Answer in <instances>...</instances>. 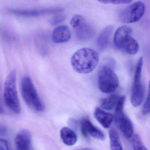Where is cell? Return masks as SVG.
<instances>
[{
    "label": "cell",
    "instance_id": "e0dca14e",
    "mask_svg": "<svg viewBox=\"0 0 150 150\" xmlns=\"http://www.w3.org/2000/svg\"><path fill=\"white\" fill-rule=\"evenodd\" d=\"M110 144L111 150H123L120 137L116 130L110 128L109 130Z\"/></svg>",
    "mask_w": 150,
    "mask_h": 150
},
{
    "label": "cell",
    "instance_id": "9a60e30c",
    "mask_svg": "<svg viewBox=\"0 0 150 150\" xmlns=\"http://www.w3.org/2000/svg\"><path fill=\"white\" fill-rule=\"evenodd\" d=\"M96 119L104 128H110L114 119V116L110 113L104 111L100 108H96L94 111Z\"/></svg>",
    "mask_w": 150,
    "mask_h": 150
},
{
    "label": "cell",
    "instance_id": "8992f818",
    "mask_svg": "<svg viewBox=\"0 0 150 150\" xmlns=\"http://www.w3.org/2000/svg\"><path fill=\"white\" fill-rule=\"evenodd\" d=\"M143 58L139 59L135 70L131 102L134 107H137L142 103L144 96V88L142 83V72Z\"/></svg>",
    "mask_w": 150,
    "mask_h": 150
},
{
    "label": "cell",
    "instance_id": "2e32d148",
    "mask_svg": "<svg viewBox=\"0 0 150 150\" xmlns=\"http://www.w3.org/2000/svg\"><path fill=\"white\" fill-rule=\"evenodd\" d=\"M60 137L64 144L67 146L74 145L77 141V136L75 132L70 128L64 127L60 132Z\"/></svg>",
    "mask_w": 150,
    "mask_h": 150
},
{
    "label": "cell",
    "instance_id": "3957f363",
    "mask_svg": "<svg viewBox=\"0 0 150 150\" xmlns=\"http://www.w3.org/2000/svg\"><path fill=\"white\" fill-rule=\"evenodd\" d=\"M21 91L24 101L30 108L37 112L43 111L44 106L34 84L29 76H25L23 78Z\"/></svg>",
    "mask_w": 150,
    "mask_h": 150
},
{
    "label": "cell",
    "instance_id": "484cf974",
    "mask_svg": "<svg viewBox=\"0 0 150 150\" xmlns=\"http://www.w3.org/2000/svg\"><path fill=\"white\" fill-rule=\"evenodd\" d=\"M6 129L4 127H1V135H4L6 133Z\"/></svg>",
    "mask_w": 150,
    "mask_h": 150
},
{
    "label": "cell",
    "instance_id": "cb8c5ba5",
    "mask_svg": "<svg viewBox=\"0 0 150 150\" xmlns=\"http://www.w3.org/2000/svg\"><path fill=\"white\" fill-rule=\"evenodd\" d=\"M65 19V16L64 15H57L50 19V23L52 25H56L64 21Z\"/></svg>",
    "mask_w": 150,
    "mask_h": 150
},
{
    "label": "cell",
    "instance_id": "9c48e42d",
    "mask_svg": "<svg viewBox=\"0 0 150 150\" xmlns=\"http://www.w3.org/2000/svg\"><path fill=\"white\" fill-rule=\"evenodd\" d=\"M64 9L59 7L34 8L29 9H19L9 8L8 11L11 13L19 16L25 17H38L45 15L60 13Z\"/></svg>",
    "mask_w": 150,
    "mask_h": 150
},
{
    "label": "cell",
    "instance_id": "30bf717a",
    "mask_svg": "<svg viewBox=\"0 0 150 150\" xmlns=\"http://www.w3.org/2000/svg\"><path fill=\"white\" fill-rule=\"evenodd\" d=\"M80 125L81 133L86 137L90 136L99 140H103L105 139L103 132L94 126L88 118L81 119Z\"/></svg>",
    "mask_w": 150,
    "mask_h": 150
},
{
    "label": "cell",
    "instance_id": "ffe728a7",
    "mask_svg": "<svg viewBox=\"0 0 150 150\" xmlns=\"http://www.w3.org/2000/svg\"><path fill=\"white\" fill-rule=\"evenodd\" d=\"M132 145L133 150H147L142 142V139L137 134H134L132 137Z\"/></svg>",
    "mask_w": 150,
    "mask_h": 150
},
{
    "label": "cell",
    "instance_id": "ac0fdd59",
    "mask_svg": "<svg viewBox=\"0 0 150 150\" xmlns=\"http://www.w3.org/2000/svg\"><path fill=\"white\" fill-rule=\"evenodd\" d=\"M139 49V45L137 40L132 37L123 45L121 50L129 55L137 54Z\"/></svg>",
    "mask_w": 150,
    "mask_h": 150
},
{
    "label": "cell",
    "instance_id": "52a82bcc",
    "mask_svg": "<svg viewBox=\"0 0 150 150\" xmlns=\"http://www.w3.org/2000/svg\"><path fill=\"white\" fill-rule=\"evenodd\" d=\"M78 40L86 41L92 38L95 35L93 28L80 15H75L70 22Z\"/></svg>",
    "mask_w": 150,
    "mask_h": 150
},
{
    "label": "cell",
    "instance_id": "4fadbf2b",
    "mask_svg": "<svg viewBox=\"0 0 150 150\" xmlns=\"http://www.w3.org/2000/svg\"><path fill=\"white\" fill-rule=\"evenodd\" d=\"M17 150H30L31 145V135L28 131L23 130L19 132L15 138Z\"/></svg>",
    "mask_w": 150,
    "mask_h": 150
},
{
    "label": "cell",
    "instance_id": "ba28073f",
    "mask_svg": "<svg viewBox=\"0 0 150 150\" xmlns=\"http://www.w3.org/2000/svg\"><path fill=\"white\" fill-rule=\"evenodd\" d=\"M145 11V6L143 2L136 1L124 9L119 14V19L126 23L137 22L141 19Z\"/></svg>",
    "mask_w": 150,
    "mask_h": 150
},
{
    "label": "cell",
    "instance_id": "44dd1931",
    "mask_svg": "<svg viewBox=\"0 0 150 150\" xmlns=\"http://www.w3.org/2000/svg\"><path fill=\"white\" fill-rule=\"evenodd\" d=\"M44 37L39 36L37 38V45L40 53L42 55H46L48 52L46 40Z\"/></svg>",
    "mask_w": 150,
    "mask_h": 150
},
{
    "label": "cell",
    "instance_id": "6da1fadb",
    "mask_svg": "<svg viewBox=\"0 0 150 150\" xmlns=\"http://www.w3.org/2000/svg\"><path fill=\"white\" fill-rule=\"evenodd\" d=\"M99 57L94 50L82 48L76 51L71 58L74 70L80 74H88L93 71L98 65Z\"/></svg>",
    "mask_w": 150,
    "mask_h": 150
},
{
    "label": "cell",
    "instance_id": "5bb4252c",
    "mask_svg": "<svg viewBox=\"0 0 150 150\" xmlns=\"http://www.w3.org/2000/svg\"><path fill=\"white\" fill-rule=\"evenodd\" d=\"M113 29L114 27L112 25L107 26L103 29L98 36L97 39V45L101 50H103L107 49L109 45Z\"/></svg>",
    "mask_w": 150,
    "mask_h": 150
},
{
    "label": "cell",
    "instance_id": "4316f807",
    "mask_svg": "<svg viewBox=\"0 0 150 150\" xmlns=\"http://www.w3.org/2000/svg\"><path fill=\"white\" fill-rule=\"evenodd\" d=\"M78 150H92L88 148H82V149H79Z\"/></svg>",
    "mask_w": 150,
    "mask_h": 150
},
{
    "label": "cell",
    "instance_id": "8fae6325",
    "mask_svg": "<svg viewBox=\"0 0 150 150\" xmlns=\"http://www.w3.org/2000/svg\"><path fill=\"white\" fill-rule=\"evenodd\" d=\"M132 29L129 26L124 25L118 28L114 35V43L116 47L121 50L123 46L132 37Z\"/></svg>",
    "mask_w": 150,
    "mask_h": 150
},
{
    "label": "cell",
    "instance_id": "603a6c76",
    "mask_svg": "<svg viewBox=\"0 0 150 150\" xmlns=\"http://www.w3.org/2000/svg\"><path fill=\"white\" fill-rule=\"evenodd\" d=\"M99 2L105 4H112L115 5H123L128 4L132 2V1L129 0H103L100 1Z\"/></svg>",
    "mask_w": 150,
    "mask_h": 150
},
{
    "label": "cell",
    "instance_id": "5b68a950",
    "mask_svg": "<svg viewBox=\"0 0 150 150\" xmlns=\"http://www.w3.org/2000/svg\"><path fill=\"white\" fill-rule=\"evenodd\" d=\"M125 101V96H121L116 107L114 120L116 126L125 137L126 138L130 139L133 137L134 129L130 119L124 112Z\"/></svg>",
    "mask_w": 150,
    "mask_h": 150
},
{
    "label": "cell",
    "instance_id": "7c38bea8",
    "mask_svg": "<svg viewBox=\"0 0 150 150\" xmlns=\"http://www.w3.org/2000/svg\"><path fill=\"white\" fill-rule=\"evenodd\" d=\"M71 38L70 29L67 26L61 25L57 27L52 31V39L56 43H62L68 42Z\"/></svg>",
    "mask_w": 150,
    "mask_h": 150
},
{
    "label": "cell",
    "instance_id": "7a4b0ae2",
    "mask_svg": "<svg viewBox=\"0 0 150 150\" xmlns=\"http://www.w3.org/2000/svg\"><path fill=\"white\" fill-rule=\"evenodd\" d=\"M16 71L14 70L9 73L4 84V97L7 107L14 113L19 114L21 108L16 89Z\"/></svg>",
    "mask_w": 150,
    "mask_h": 150
},
{
    "label": "cell",
    "instance_id": "277c9868",
    "mask_svg": "<svg viewBox=\"0 0 150 150\" xmlns=\"http://www.w3.org/2000/svg\"><path fill=\"white\" fill-rule=\"evenodd\" d=\"M119 79L114 71L108 65H103L98 73L97 86L102 93H110L116 91L119 86Z\"/></svg>",
    "mask_w": 150,
    "mask_h": 150
},
{
    "label": "cell",
    "instance_id": "d4e9b609",
    "mask_svg": "<svg viewBox=\"0 0 150 150\" xmlns=\"http://www.w3.org/2000/svg\"><path fill=\"white\" fill-rule=\"evenodd\" d=\"M0 148L1 150H13L9 142L2 138L0 139Z\"/></svg>",
    "mask_w": 150,
    "mask_h": 150
},
{
    "label": "cell",
    "instance_id": "d6986e66",
    "mask_svg": "<svg viewBox=\"0 0 150 150\" xmlns=\"http://www.w3.org/2000/svg\"><path fill=\"white\" fill-rule=\"evenodd\" d=\"M121 96L118 95H112L103 99L101 103V107L106 110H110L116 107Z\"/></svg>",
    "mask_w": 150,
    "mask_h": 150
},
{
    "label": "cell",
    "instance_id": "7402d4cb",
    "mask_svg": "<svg viewBox=\"0 0 150 150\" xmlns=\"http://www.w3.org/2000/svg\"><path fill=\"white\" fill-rule=\"evenodd\" d=\"M150 111V80L148 85V94L146 100L145 102L142 109V114L143 115H146Z\"/></svg>",
    "mask_w": 150,
    "mask_h": 150
}]
</instances>
